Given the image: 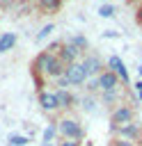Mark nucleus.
<instances>
[{
  "label": "nucleus",
  "instance_id": "nucleus-1",
  "mask_svg": "<svg viewBox=\"0 0 142 146\" xmlns=\"http://www.w3.org/2000/svg\"><path fill=\"white\" fill-rule=\"evenodd\" d=\"M32 71H34V73H41V75H46V78L60 80V78H64V73H66V64L57 57V52L41 50V52L34 57V62H32Z\"/></svg>",
  "mask_w": 142,
  "mask_h": 146
},
{
  "label": "nucleus",
  "instance_id": "nucleus-13",
  "mask_svg": "<svg viewBox=\"0 0 142 146\" xmlns=\"http://www.w3.org/2000/svg\"><path fill=\"white\" fill-rule=\"evenodd\" d=\"M37 5H39V9H41V11L53 14V11H57V9L62 7V0H37Z\"/></svg>",
  "mask_w": 142,
  "mask_h": 146
},
{
  "label": "nucleus",
  "instance_id": "nucleus-6",
  "mask_svg": "<svg viewBox=\"0 0 142 146\" xmlns=\"http://www.w3.org/2000/svg\"><path fill=\"white\" fill-rule=\"evenodd\" d=\"M96 80H98L101 91H117V89H119V75H117L115 71H110V68H105Z\"/></svg>",
  "mask_w": 142,
  "mask_h": 146
},
{
  "label": "nucleus",
  "instance_id": "nucleus-22",
  "mask_svg": "<svg viewBox=\"0 0 142 146\" xmlns=\"http://www.w3.org/2000/svg\"><path fill=\"white\" fill-rule=\"evenodd\" d=\"M98 89H101V87H98V80H92V82L87 84V91H89V94H94V91H98Z\"/></svg>",
  "mask_w": 142,
  "mask_h": 146
},
{
  "label": "nucleus",
  "instance_id": "nucleus-16",
  "mask_svg": "<svg viewBox=\"0 0 142 146\" xmlns=\"http://www.w3.org/2000/svg\"><path fill=\"white\" fill-rule=\"evenodd\" d=\"M55 135H60V132H57V123H53V125H48V128L44 130V141H53Z\"/></svg>",
  "mask_w": 142,
  "mask_h": 146
},
{
  "label": "nucleus",
  "instance_id": "nucleus-21",
  "mask_svg": "<svg viewBox=\"0 0 142 146\" xmlns=\"http://www.w3.org/2000/svg\"><path fill=\"white\" fill-rule=\"evenodd\" d=\"M82 105H85L87 112H96V105H94V98H92V96H87V98L82 100Z\"/></svg>",
  "mask_w": 142,
  "mask_h": 146
},
{
  "label": "nucleus",
  "instance_id": "nucleus-11",
  "mask_svg": "<svg viewBox=\"0 0 142 146\" xmlns=\"http://www.w3.org/2000/svg\"><path fill=\"white\" fill-rule=\"evenodd\" d=\"M55 98H57L60 110H69V107L73 105V96H71L66 89H55Z\"/></svg>",
  "mask_w": 142,
  "mask_h": 146
},
{
  "label": "nucleus",
  "instance_id": "nucleus-15",
  "mask_svg": "<svg viewBox=\"0 0 142 146\" xmlns=\"http://www.w3.org/2000/svg\"><path fill=\"white\" fill-rule=\"evenodd\" d=\"M98 16L101 18H112L115 16V7L112 5H101L98 7Z\"/></svg>",
  "mask_w": 142,
  "mask_h": 146
},
{
  "label": "nucleus",
  "instance_id": "nucleus-2",
  "mask_svg": "<svg viewBox=\"0 0 142 146\" xmlns=\"http://www.w3.org/2000/svg\"><path fill=\"white\" fill-rule=\"evenodd\" d=\"M55 123H57V132H60L62 139H76V141H80V139L85 137V130H82V125H80V121H78L76 116L64 114V116H60Z\"/></svg>",
  "mask_w": 142,
  "mask_h": 146
},
{
  "label": "nucleus",
  "instance_id": "nucleus-26",
  "mask_svg": "<svg viewBox=\"0 0 142 146\" xmlns=\"http://www.w3.org/2000/svg\"><path fill=\"white\" fill-rule=\"evenodd\" d=\"M41 146H53V141H44V144H41Z\"/></svg>",
  "mask_w": 142,
  "mask_h": 146
},
{
  "label": "nucleus",
  "instance_id": "nucleus-17",
  "mask_svg": "<svg viewBox=\"0 0 142 146\" xmlns=\"http://www.w3.org/2000/svg\"><path fill=\"white\" fill-rule=\"evenodd\" d=\"M53 30H55V25H53V23H48V25H44V27H41V32L37 34V41L41 43V41H44V39H46V36H48V34H50Z\"/></svg>",
  "mask_w": 142,
  "mask_h": 146
},
{
  "label": "nucleus",
  "instance_id": "nucleus-7",
  "mask_svg": "<svg viewBox=\"0 0 142 146\" xmlns=\"http://www.w3.org/2000/svg\"><path fill=\"white\" fill-rule=\"evenodd\" d=\"M115 135L119 137V139H128V141H140V137H142V128L137 125V123H128V125H121V128H117L115 130Z\"/></svg>",
  "mask_w": 142,
  "mask_h": 146
},
{
  "label": "nucleus",
  "instance_id": "nucleus-12",
  "mask_svg": "<svg viewBox=\"0 0 142 146\" xmlns=\"http://www.w3.org/2000/svg\"><path fill=\"white\" fill-rule=\"evenodd\" d=\"M16 46V34L14 32H2L0 34V52H9Z\"/></svg>",
  "mask_w": 142,
  "mask_h": 146
},
{
  "label": "nucleus",
  "instance_id": "nucleus-14",
  "mask_svg": "<svg viewBox=\"0 0 142 146\" xmlns=\"http://www.w3.org/2000/svg\"><path fill=\"white\" fill-rule=\"evenodd\" d=\"M30 139L25 135H9V146H25Z\"/></svg>",
  "mask_w": 142,
  "mask_h": 146
},
{
  "label": "nucleus",
  "instance_id": "nucleus-4",
  "mask_svg": "<svg viewBox=\"0 0 142 146\" xmlns=\"http://www.w3.org/2000/svg\"><path fill=\"white\" fill-rule=\"evenodd\" d=\"M133 119H135V110L131 105H117L112 110V114H110V128H112V132L117 128H121V125L133 123Z\"/></svg>",
  "mask_w": 142,
  "mask_h": 146
},
{
  "label": "nucleus",
  "instance_id": "nucleus-20",
  "mask_svg": "<svg viewBox=\"0 0 142 146\" xmlns=\"http://www.w3.org/2000/svg\"><path fill=\"white\" fill-rule=\"evenodd\" d=\"M110 146H135V141H128V139H119V137H112Z\"/></svg>",
  "mask_w": 142,
  "mask_h": 146
},
{
  "label": "nucleus",
  "instance_id": "nucleus-18",
  "mask_svg": "<svg viewBox=\"0 0 142 146\" xmlns=\"http://www.w3.org/2000/svg\"><path fill=\"white\" fill-rule=\"evenodd\" d=\"M69 43L78 46L80 50H85V48H87V39H85V36H71V39H69Z\"/></svg>",
  "mask_w": 142,
  "mask_h": 146
},
{
  "label": "nucleus",
  "instance_id": "nucleus-8",
  "mask_svg": "<svg viewBox=\"0 0 142 146\" xmlns=\"http://www.w3.org/2000/svg\"><path fill=\"white\" fill-rule=\"evenodd\" d=\"M108 68H110V71H115L124 84H128V82H131V78H128V71H126V64H124V59H121L119 55H112V57L108 59Z\"/></svg>",
  "mask_w": 142,
  "mask_h": 146
},
{
  "label": "nucleus",
  "instance_id": "nucleus-24",
  "mask_svg": "<svg viewBox=\"0 0 142 146\" xmlns=\"http://www.w3.org/2000/svg\"><path fill=\"white\" fill-rule=\"evenodd\" d=\"M60 146H80V141H76V139H62Z\"/></svg>",
  "mask_w": 142,
  "mask_h": 146
},
{
  "label": "nucleus",
  "instance_id": "nucleus-19",
  "mask_svg": "<svg viewBox=\"0 0 142 146\" xmlns=\"http://www.w3.org/2000/svg\"><path fill=\"white\" fill-rule=\"evenodd\" d=\"M101 100H103V105L117 100V91H101Z\"/></svg>",
  "mask_w": 142,
  "mask_h": 146
},
{
  "label": "nucleus",
  "instance_id": "nucleus-10",
  "mask_svg": "<svg viewBox=\"0 0 142 146\" xmlns=\"http://www.w3.org/2000/svg\"><path fill=\"white\" fill-rule=\"evenodd\" d=\"M39 105H41V110L44 112H48V114H53V112H57L60 110V105H57V98H55V91H39Z\"/></svg>",
  "mask_w": 142,
  "mask_h": 146
},
{
  "label": "nucleus",
  "instance_id": "nucleus-9",
  "mask_svg": "<svg viewBox=\"0 0 142 146\" xmlns=\"http://www.w3.org/2000/svg\"><path fill=\"white\" fill-rule=\"evenodd\" d=\"M80 62H82V66L87 68V73H89V75H96V78H98V75L105 71V68H103V62H101V57H98V55H85Z\"/></svg>",
  "mask_w": 142,
  "mask_h": 146
},
{
  "label": "nucleus",
  "instance_id": "nucleus-3",
  "mask_svg": "<svg viewBox=\"0 0 142 146\" xmlns=\"http://www.w3.org/2000/svg\"><path fill=\"white\" fill-rule=\"evenodd\" d=\"M87 78H89V73H87V68L82 66V62L69 64L64 78H60V89H66V84H85Z\"/></svg>",
  "mask_w": 142,
  "mask_h": 146
},
{
  "label": "nucleus",
  "instance_id": "nucleus-5",
  "mask_svg": "<svg viewBox=\"0 0 142 146\" xmlns=\"http://www.w3.org/2000/svg\"><path fill=\"white\" fill-rule=\"evenodd\" d=\"M57 57L69 66V64H76V62H80L82 59V50L78 48V46H73V43H62L60 46V50H57Z\"/></svg>",
  "mask_w": 142,
  "mask_h": 146
},
{
  "label": "nucleus",
  "instance_id": "nucleus-25",
  "mask_svg": "<svg viewBox=\"0 0 142 146\" xmlns=\"http://www.w3.org/2000/svg\"><path fill=\"white\" fill-rule=\"evenodd\" d=\"M135 94H137V98L142 100V80H137V82H135Z\"/></svg>",
  "mask_w": 142,
  "mask_h": 146
},
{
  "label": "nucleus",
  "instance_id": "nucleus-23",
  "mask_svg": "<svg viewBox=\"0 0 142 146\" xmlns=\"http://www.w3.org/2000/svg\"><path fill=\"white\" fill-rule=\"evenodd\" d=\"M135 23L137 25H142V2L137 5V9H135Z\"/></svg>",
  "mask_w": 142,
  "mask_h": 146
}]
</instances>
